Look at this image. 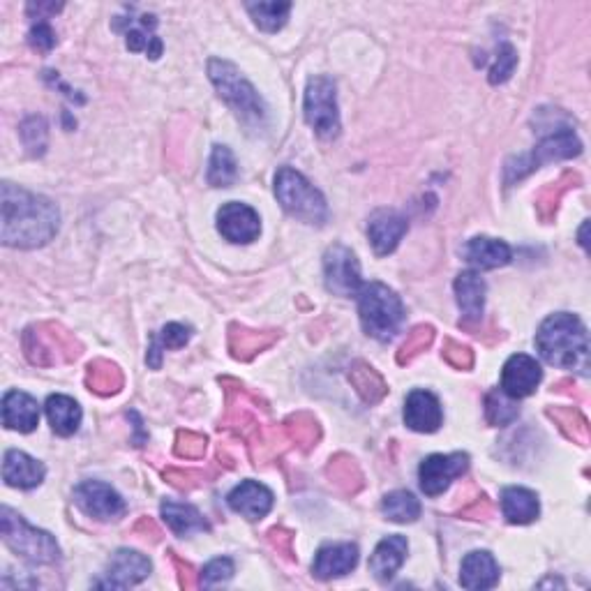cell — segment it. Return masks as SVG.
Returning a JSON list of instances; mask_svg holds the SVG:
<instances>
[{"mask_svg":"<svg viewBox=\"0 0 591 591\" xmlns=\"http://www.w3.org/2000/svg\"><path fill=\"white\" fill-rule=\"evenodd\" d=\"M578 185H580V176L575 174V171H566V174H561L555 183L545 185L543 190L538 192V199H536L538 218H541L543 222L555 220L561 199H564L566 194Z\"/></svg>","mask_w":591,"mask_h":591,"instance_id":"cell-32","label":"cell"},{"mask_svg":"<svg viewBox=\"0 0 591 591\" xmlns=\"http://www.w3.org/2000/svg\"><path fill=\"white\" fill-rule=\"evenodd\" d=\"M268 543H271L273 548L278 550L284 559H289V561L296 559V555H294V531H289L284 527H273L271 531H268Z\"/></svg>","mask_w":591,"mask_h":591,"instance_id":"cell-50","label":"cell"},{"mask_svg":"<svg viewBox=\"0 0 591 591\" xmlns=\"http://www.w3.org/2000/svg\"><path fill=\"white\" fill-rule=\"evenodd\" d=\"M405 423L414 432H437L444 423V411L439 400L428 391H411L405 402Z\"/></svg>","mask_w":591,"mask_h":591,"instance_id":"cell-19","label":"cell"},{"mask_svg":"<svg viewBox=\"0 0 591 591\" xmlns=\"http://www.w3.org/2000/svg\"><path fill=\"white\" fill-rule=\"evenodd\" d=\"M139 24H134V19H127V31H125V44L130 51H144L148 58L162 56V42L160 37L155 35L157 19L153 14H144V17L137 19Z\"/></svg>","mask_w":591,"mask_h":591,"instance_id":"cell-30","label":"cell"},{"mask_svg":"<svg viewBox=\"0 0 591 591\" xmlns=\"http://www.w3.org/2000/svg\"><path fill=\"white\" fill-rule=\"evenodd\" d=\"M47 469L40 460L31 458L24 451H7L3 458V481L10 488L33 490L44 481Z\"/></svg>","mask_w":591,"mask_h":591,"instance_id":"cell-20","label":"cell"},{"mask_svg":"<svg viewBox=\"0 0 591 591\" xmlns=\"http://www.w3.org/2000/svg\"><path fill=\"white\" fill-rule=\"evenodd\" d=\"M245 7H248L254 24L266 33H278L284 28L291 12V3H248Z\"/></svg>","mask_w":591,"mask_h":591,"instance_id":"cell-40","label":"cell"},{"mask_svg":"<svg viewBox=\"0 0 591 591\" xmlns=\"http://www.w3.org/2000/svg\"><path fill=\"white\" fill-rule=\"evenodd\" d=\"M208 77H211L213 86L218 88V95L236 111V116L241 118L245 125L264 123L266 118L264 100H261L259 93L254 91V86L236 70L234 65L213 58V61L208 63Z\"/></svg>","mask_w":591,"mask_h":591,"instance_id":"cell-5","label":"cell"},{"mask_svg":"<svg viewBox=\"0 0 591 591\" xmlns=\"http://www.w3.org/2000/svg\"><path fill=\"white\" fill-rule=\"evenodd\" d=\"M28 42H31L37 51H44V54H47V51L56 47L54 28H51L47 21H37V24H33V28H31Z\"/></svg>","mask_w":591,"mask_h":591,"instance_id":"cell-51","label":"cell"},{"mask_svg":"<svg viewBox=\"0 0 591 591\" xmlns=\"http://www.w3.org/2000/svg\"><path fill=\"white\" fill-rule=\"evenodd\" d=\"M358 314L363 331L379 342H388L400 331L405 321V305L393 289L381 282L363 284L358 291Z\"/></svg>","mask_w":591,"mask_h":591,"instance_id":"cell-3","label":"cell"},{"mask_svg":"<svg viewBox=\"0 0 591 591\" xmlns=\"http://www.w3.org/2000/svg\"><path fill=\"white\" fill-rule=\"evenodd\" d=\"M548 418L555 421L561 435L575 441V444H589V421L578 407H550Z\"/></svg>","mask_w":591,"mask_h":591,"instance_id":"cell-36","label":"cell"},{"mask_svg":"<svg viewBox=\"0 0 591 591\" xmlns=\"http://www.w3.org/2000/svg\"><path fill=\"white\" fill-rule=\"evenodd\" d=\"M407 229L409 224L398 211H388V208L374 211L368 222V236L374 252H377L379 257H386V254L395 252L402 238H405Z\"/></svg>","mask_w":591,"mask_h":591,"instance_id":"cell-16","label":"cell"},{"mask_svg":"<svg viewBox=\"0 0 591 591\" xmlns=\"http://www.w3.org/2000/svg\"><path fill=\"white\" fill-rule=\"evenodd\" d=\"M208 448V439L199 432L192 430H178L176 435V455L185 460H201Z\"/></svg>","mask_w":591,"mask_h":591,"instance_id":"cell-44","label":"cell"},{"mask_svg":"<svg viewBox=\"0 0 591 591\" xmlns=\"http://www.w3.org/2000/svg\"><path fill=\"white\" fill-rule=\"evenodd\" d=\"M151 559L137 550L121 548L111 555V561L104 571L102 580L95 582L97 589H127L144 582L151 575Z\"/></svg>","mask_w":591,"mask_h":591,"instance_id":"cell-12","label":"cell"},{"mask_svg":"<svg viewBox=\"0 0 591 591\" xmlns=\"http://www.w3.org/2000/svg\"><path fill=\"white\" fill-rule=\"evenodd\" d=\"M231 575H234V561L229 557H218L201 571V587L222 585V582L231 580Z\"/></svg>","mask_w":591,"mask_h":591,"instance_id":"cell-46","label":"cell"},{"mask_svg":"<svg viewBox=\"0 0 591 591\" xmlns=\"http://www.w3.org/2000/svg\"><path fill=\"white\" fill-rule=\"evenodd\" d=\"M134 534L141 538H151V541H160V529H157L151 518H141L137 525H134Z\"/></svg>","mask_w":591,"mask_h":591,"instance_id":"cell-53","label":"cell"},{"mask_svg":"<svg viewBox=\"0 0 591 591\" xmlns=\"http://www.w3.org/2000/svg\"><path fill=\"white\" fill-rule=\"evenodd\" d=\"M123 384V370L118 368L116 363L107 361V358H97V361H93L86 368V386L88 391H93L95 395H102V398L116 395L123 388Z\"/></svg>","mask_w":591,"mask_h":591,"instance_id":"cell-33","label":"cell"},{"mask_svg":"<svg viewBox=\"0 0 591 591\" xmlns=\"http://www.w3.org/2000/svg\"><path fill=\"white\" fill-rule=\"evenodd\" d=\"M435 342V328L432 326H416L411 328V333L407 335V340L402 342V347L398 351V363L400 365H409L414 358H418L423 351H428Z\"/></svg>","mask_w":591,"mask_h":591,"instance_id":"cell-42","label":"cell"},{"mask_svg":"<svg viewBox=\"0 0 591 591\" xmlns=\"http://www.w3.org/2000/svg\"><path fill=\"white\" fill-rule=\"evenodd\" d=\"M465 257H467L469 264H474L476 268L492 271V268H501V266L511 264L513 250H511V245L499 241V238L476 236L467 243Z\"/></svg>","mask_w":591,"mask_h":591,"instance_id":"cell-25","label":"cell"},{"mask_svg":"<svg viewBox=\"0 0 591 591\" xmlns=\"http://www.w3.org/2000/svg\"><path fill=\"white\" fill-rule=\"evenodd\" d=\"M469 469V455L467 453H451V455H430L423 460L418 469L421 478V490L428 497L444 495L455 478L467 474Z\"/></svg>","mask_w":591,"mask_h":591,"instance_id":"cell-13","label":"cell"},{"mask_svg":"<svg viewBox=\"0 0 591 591\" xmlns=\"http://www.w3.org/2000/svg\"><path fill=\"white\" fill-rule=\"evenodd\" d=\"M21 137H24L26 146L31 148L35 155L42 153L44 146H47V125H44L40 116H31L21 125Z\"/></svg>","mask_w":591,"mask_h":591,"instance_id":"cell-48","label":"cell"},{"mask_svg":"<svg viewBox=\"0 0 591 591\" xmlns=\"http://www.w3.org/2000/svg\"><path fill=\"white\" fill-rule=\"evenodd\" d=\"M349 384L354 386L358 398H361L365 405H379V402L388 395V386L384 377H381V374L365 361H356L351 365Z\"/></svg>","mask_w":591,"mask_h":591,"instance_id":"cell-29","label":"cell"},{"mask_svg":"<svg viewBox=\"0 0 591 591\" xmlns=\"http://www.w3.org/2000/svg\"><path fill=\"white\" fill-rule=\"evenodd\" d=\"M492 511H495L492 501L485 495H481L478 499L471 501L469 506L462 508L460 518H465V520H485V518H490Z\"/></svg>","mask_w":591,"mask_h":591,"instance_id":"cell-52","label":"cell"},{"mask_svg":"<svg viewBox=\"0 0 591 591\" xmlns=\"http://www.w3.org/2000/svg\"><path fill=\"white\" fill-rule=\"evenodd\" d=\"M171 557V564L176 568V575H178V585L183 589H197L201 587V573H197V568H194L190 561H185L183 557H178L176 552H169Z\"/></svg>","mask_w":591,"mask_h":591,"instance_id":"cell-49","label":"cell"},{"mask_svg":"<svg viewBox=\"0 0 591 591\" xmlns=\"http://www.w3.org/2000/svg\"><path fill=\"white\" fill-rule=\"evenodd\" d=\"M381 513L386 515V520L407 525V522H416L421 518V501L407 490H395L381 501Z\"/></svg>","mask_w":591,"mask_h":591,"instance_id":"cell-37","label":"cell"},{"mask_svg":"<svg viewBox=\"0 0 591 591\" xmlns=\"http://www.w3.org/2000/svg\"><path fill=\"white\" fill-rule=\"evenodd\" d=\"M47 418L56 435L72 437L81 425V407L67 395H51L47 400Z\"/></svg>","mask_w":591,"mask_h":591,"instance_id":"cell-34","label":"cell"},{"mask_svg":"<svg viewBox=\"0 0 591 591\" xmlns=\"http://www.w3.org/2000/svg\"><path fill=\"white\" fill-rule=\"evenodd\" d=\"M515 65H518V54H515V49L511 47V44L504 42L499 47L497 61L490 70V84L497 86V84H504V81L511 79Z\"/></svg>","mask_w":591,"mask_h":591,"instance_id":"cell-45","label":"cell"},{"mask_svg":"<svg viewBox=\"0 0 591 591\" xmlns=\"http://www.w3.org/2000/svg\"><path fill=\"white\" fill-rule=\"evenodd\" d=\"M192 338V328L183 324H167L160 333L153 335L151 347H148L146 361L151 368H160L162 365V354L167 349H181Z\"/></svg>","mask_w":591,"mask_h":591,"instance_id":"cell-35","label":"cell"},{"mask_svg":"<svg viewBox=\"0 0 591 591\" xmlns=\"http://www.w3.org/2000/svg\"><path fill=\"white\" fill-rule=\"evenodd\" d=\"M305 121L321 139H335L340 134V111L335 81L312 77L305 88Z\"/></svg>","mask_w":591,"mask_h":591,"instance_id":"cell-9","label":"cell"},{"mask_svg":"<svg viewBox=\"0 0 591 591\" xmlns=\"http://www.w3.org/2000/svg\"><path fill=\"white\" fill-rule=\"evenodd\" d=\"M326 478L342 495H356L363 488V471L358 467V462L347 453H338L328 462Z\"/></svg>","mask_w":591,"mask_h":591,"instance_id":"cell-31","label":"cell"},{"mask_svg":"<svg viewBox=\"0 0 591 591\" xmlns=\"http://www.w3.org/2000/svg\"><path fill=\"white\" fill-rule=\"evenodd\" d=\"M211 474L201 469H178V467H169L164 469V481L169 485H174L178 490H194L199 485H204L211 481Z\"/></svg>","mask_w":591,"mask_h":591,"instance_id":"cell-43","label":"cell"},{"mask_svg":"<svg viewBox=\"0 0 591 591\" xmlns=\"http://www.w3.org/2000/svg\"><path fill=\"white\" fill-rule=\"evenodd\" d=\"M441 356H444V361L448 365H453L455 370H471V368H474V351H471L467 344H460L455 340H446Z\"/></svg>","mask_w":591,"mask_h":591,"instance_id":"cell-47","label":"cell"},{"mask_svg":"<svg viewBox=\"0 0 591 591\" xmlns=\"http://www.w3.org/2000/svg\"><path fill=\"white\" fill-rule=\"evenodd\" d=\"M582 153V141L578 139L571 127H559L552 134H548L541 144H538L529 155L520 157L518 162H511L506 167V183L520 181L525 178L529 171H534L545 162L552 160H571V157H578Z\"/></svg>","mask_w":591,"mask_h":591,"instance_id":"cell-8","label":"cell"},{"mask_svg":"<svg viewBox=\"0 0 591 591\" xmlns=\"http://www.w3.org/2000/svg\"><path fill=\"white\" fill-rule=\"evenodd\" d=\"M0 534H3V543L7 548L28 564L49 566L61 561V548H58L56 538L49 531L28 525L10 506L0 508Z\"/></svg>","mask_w":591,"mask_h":591,"instance_id":"cell-4","label":"cell"},{"mask_svg":"<svg viewBox=\"0 0 591 591\" xmlns=\"http://www.w3.org/2000/svg\"><path fill=\"white\" fill-rule=\"evenodd\" d=\"M407 550H409V543H407L405 536L395 534V536L384 538V541H381L372 552L370 573L379 582L393 580L395 573H398L402 568V564H405Z\"/></svg>","mask_w":591,"mask_h":591,"instance_id":"cell-23","label":"cell"},{"mask_svg":"<svg viewBox=\"0 0 591 591\" xmlns=\"http://www.w3.org/2000/svg\"><path fill=\"white\" fill-rule=\"evenodd\" d=\"M501 513L511 525H531L541 513L536 492L527 488H506L501 492Z\"/></svg>","mask_w":591,"mask_h":591,"instance_id":"cell-28","label":"cell"},{"mask_svg":"<svg viewBox=\"0 0 591 591\" xmlns=\"http://www.w3.org/2000/svg\"><path fill=\"white\" fill-rule=\"evenodd\" d=\"M518 416V400L508 398L501 388H495V391L485 395V418H488L490 425H495V428H506V425L518 421Z\"/></svg>","mask_w":591,"mask_h":591,"instance_id":"cell-39","label":"cell"},{"mask_svg":"<svg viewBox=\"0 0 591 591\" xmlns=\"http://www.w3.org/2000/svg\"><path fill=\"white\" fill-rule=\"evenodd\" d=\"M74 504L84 511L88 518L100 522H111L123 518L127 506L123 497L102 481H84L74 488Z\"/></svg>","mask_w":591,"mask_h":591,"instance_id":"cell-11","label":"cell"},{"mask_svg":"<svg viewBox=\"0 0 591 591\" xmlns=\"http://www.w3.org/2000/svg\"><path fill=\"white\" fill-rule=\"evenodd\" d=\"M455 298H458V305L462 314H465V321H460V326L478 324L483 319L485 310V282L478 273L465 271L455 278Z\"/></svg>","mask_w":591,"mask_h":591,"instance_id":"cell-24","label":"cell"},{"mask_svg":"<svg viewBox=\"0 0 591 591\" xmlns=\"http://www.w3.org/2000/svg\"><path fill=\"white\" fill-rule=\"evenodd\" d=\"M162 520L167 522V527L174 531L176 536H192L201 534V531H211L208 520L201 515L192 504H181V501H162L160 506Z\"/></svg>","mask_w":591,"mask_h":591,"instance_id":"cell-27","label":"cell"},{"mask_svg":"<svg viewBox=\"0 0 591 591\" xmlns=\"http://www.w3.org/2000/svg\"><path fill=\"white\" fill-rule=\"evenodd\" d=\"M21 344H24L28 361L40 365V368L72 363L81 354L79 340L70 331H65L61 324H54V321H44V324L26 328Z\"/></svg>","mask_w":591,"mask_h":591,"instance_id":"cell-6","label":"cell"},{"mask_svg":"<svg viewBox=\"0 0 591 591\" xmlns=\"http://www.w3.org/2000/svg\"><path fill=\"white\" fill-rule=\"evenodd\" d=\"M227 504L234 513L243 515L250 522H257L271 513L273 492L257 481H243L229 492Z\"/></svg>","mask_w":591,"mask_h":591,"instance_id":"cell-17","label":"cell"},{"mask_svg":"<svg viewBox=\"0 0 591 591\" xmlns=\"http://www.w3.org/2000/svg\"><path fill=\"white\" fill-rule=\"evenodd\" d=\"M541 379L543 370L541 365L536 363V358H531L527 354H515L508 358L504 372H501V391L513 400L529 398L538 388V384H541Z\"/></svg>","mask_w":591,"mask_h":591,"instance_id":"cell-15","label":"cell"},{"mask_svg":"<svg viewBox=\"0 0 591 591\" xmlns=\"http://www.w3.org/2000/svg\"><path fill=\"white\" fill-rule=\"evenodd\" d=\"M324 278L326 289L335 296H354L363 287L356 254L340 243L324 254Z\"/></svg>","mask_w":591,"mask_h":591,"instance_id":"cell-10","label":"cell"},{"mask_svg":"<svg viewBox=\"0 0 591 591\" xmlns=\"http://www.w3.org/2000/svg\"><path fill=\"white\" fill-rule=\"evenodd\" d=\"M218 231L229 243L248 245L261 234V220L248 204L229 201L218 211Z\"/></svg>","mask_w":591,"mask_h":591,"instance_id":"cell-14","label":"cell"},{"mask_svg":"<svg viewBox=\"0 0 591 591\" xmlns=\"http://www.w3.org/2000/svg\"><path fill=\"white\" fill-rule=\"evenodd\" d=\"M358 564V548L354 543H335L324 545L317 552L312 564L314 578L319 580H333L351 573Z\"/></svg>","mask_w":591,"mask_h":591,"instance_id":"cell-18","label":"cell"},{"mask_svg":"<svg viewBox=\"0 0 591 591\" xmlns=\"http://www.w3.org/2000/svg\"><path fill=\"white\" fill-rule=\"evenodd\" d=\"M3 218L0 238L7 248L35 250L47 245L58 234L61 213L54 201L24 187L3 183Z\"/></svg>","mask_w":591,"mask_h":591,"instance_id":"cell-1","label":"cell"},{"mask_svg":"<svg viewBox=\"0 0 591 591\" xmlns=\"http://www.w3.org/2000/svg\"><path fill=\"white\" fill-rule=\"evenodd\" d=\"M238 178L236 157L227 146H213L211 164H208V183L213 187H229Z\"/></svg>","mask_w":591,"mask_h":591,"instance_id":"cell-41","label":"cell"},{"mask_svg":"<svg viewBox=\"0 0 591 591\" xmlns=\"http://www.w3.org/2000/svg\"><path fill=\"white\" fill-rule=\"evenodd\" d=\"M536 349L543 361L555 368H580L587 372V328L571 312H557L543 321L536 333Z\"/></svg>","mask_w":591,"mask_h":591,"instance_id":"cell-2","label":"cell"},{"mask_svg":"<svg viewBox=\"0 0 591 591\" xmlns=\"http://www.w3.org/2000/svg\"><path fill=\"white\" fill-rule=\"evenodd\" d=\"M499 582V566L495 557L485 550H474L462 559L460 585L469 591L492 589Z\"/></svg>","mask_w":591,"mask_h":591,"instance_id":"cell-22","label":"cell"},{"mask_svg":"<svg viewBox=\"0 0 591 591\" xmlns=\"http://www.w3.org/2000/svg\"><path fill=\"white\" fill-rule=\"evenodd\" d=\"M3 423L7 430L33 432L40 425V407L37 400L24 391H7L3 398Z\"/></svg>","mask_w":591,"mask_h":591,"instance_id":"cell-21","label":"cell"},{"mask_svg":"<svg viewBox=\"0 0 591 591\" xmlns=\"http://www.w3.org/2000/svg\"><path fill=\"white\" fill-rule=\"evenodd\" d=\"M284 435H287L289 441H294L301 451H312L321 439V428L317 418L301 411V414L289 416L287 421H284Z\"/></svg>","mask_w":591,"mask_h":591,"instance_id":"cell-38","label":"cell"},{"mask_svg":"<svg viewBox=\"0 0 591 591\" xmlns=\"http://www.w3.org/2000/svg\"><path fill=\"white\" fill-rule=\"evenodd\" d=\"M275 197L284 211L308 224H324L328 220V204L317 187L296 169L282 167L275 174Z\"/></svg>","mask_w":591,"mask_h":591,"instance_id":"cell-7","label":"cell"},{"mask_svg":"<svg viewBox=\"0 0 591 591\" xmlns=\"http://www.w3.org/2000/svg\"><path fill=\"white\" fill-rule=\"evenodd\" d=\"M278 331H252V328L231 324L229 326V351L238 361H252L254 356L273 347L278 342Z\"/></svg>","mask_w":591,"mask_h":591,"instance_id":"cell-26","label":"cell"}]
</instances>
